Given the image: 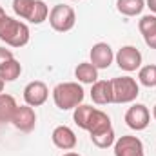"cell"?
I'll use <instances>...</instances> for the list:
<instances>
[{
  "instance_id": "d6986e66",
  "label": "cell",
  "mask_w": 156,
  "mask_h": 156,
  "mask_svg": "<svg viewBox=\"0 0 156 156\" xmlns=\"http://www.w3.org/2000/svg\"><path fill=\"white\" fill-rule=\"evenodd\" d=\"M20 73H22V66H20V62H18L16 58L9 60V62L0 69V76L4 78L5 82H15L16 78L20 76Z\"/></svg>"
},
{
  "instance_id": "3957f363",
  "label": "cell",
  "mask_w": 156,
  "mask_h": 156,
  "mask_svg": "<svg viewBox=\"0 0 156 156\" xmlns=\"http://www.w3.org/2000/svg\"><path fill=\"white\" fill-rule=\"evenodd\" d=\"M113 85V104H131L140 94V85L131 76H118L111 80Z\"/></svg>"
},
{
  "instance_id": "2e32d148",
  "label": "cell",
  "mask_w": 156,
  "mask_h": 156,
  "mask_svg": "<svg viewBox=\"0 0 156 156\" xmlns=\"http://www.w3.org/2000/svg\"><path fill=\"white\" fill-rule=\"evenodd\" d=\"M145 0H116V9L123 16H136L144 11Z\"/></svg>"
},
{
  "instance_id": "9a60e30c",
  "label": "cell",
  "mask_w": 156,
  "mask_h": 156,
  "mask_svg": "<svg viewBox=\"0 0 156 156\" xmlns=\"http://www.w3.org/2000/svg\"><path fill=\"white\" fill-rule=\"evenodd\" d=\"M94 111H96V107H93V105H85V104H80L78 107H75V113H73V120H75V123H76L80 129H85V131H87V127H89V123H91V120H93Z\"/></svg>"
},
{
  "instance_id": "9c48e42d",
  "label": "cell",
  "mask_w": 156,
  "mask_h": 156,
  "mask_svg": "<svg viewBox=\"0 0 156 156\" xmlns=\"http://www.w3.org/2000/svg\"><path fill=\"white\" fill-rule=\"evenodd\" d=\"M11 123L18 131H22V133L33 131L35 125H37V113H35V109L31 105H27V104L26 105H18L16 111H15V115H13Z\"/></svg>"
},
{
  "instance_id": "30bf717a",
  "label": "cell",
  "mask_w": 156,
  "mask_h": 156,
  "mask_svg": "<svg viewBox=\"0 0 156 156\" xmlns=\"http://www.w3.org/2000/svg\"><path fill=\"white\" fill-rule=\"evenodd\" d=\"M89 56H91V64H93L96 69H107V67L113 64V60H115V53H113L111 45L105 44V42L94 44V45L91 47Z\"/></svg>"
},
{
  "instance_id": "44dd1931",
  "label": "cell",
  "mask_w": 156,
  "mask_h": 156,
  "mask_svg": "<svg viewBox=\"0 0 156 156\" xmlns=\"http://www.w3.org/2000/svg\"><path fill=\"white\" fill-rule=\"evenodd\" d=\"M33 5H35V0H13V11L18 18H24L27 20L31 11H33Z\"/></svg>"
},
{
  "instance_id": "7a4b0ae2",
  "label": "cell",
  "mask_w": 156,
  "mask_h": 156,
  "mask_svg": "<svg viewBox=\"0 0 156 156\" xmlns=\"http://www.w3.org/2000/svg\"><path fill=\"white\" fill-rule=\"evenodd\" d=\"M29 27L11 16H4L0 22V40L9 47H24L29 42Z\"/></svg>"
},
{
  "instance_id": "52a82bcc",
  "label": "cell",
  "mask_w": 156,
  "mask_h": 156,
  "mask_svg": "<svg viewBox=\"0 0 156 156\" xmlns=\"http://www.w3.org/2000/svg\"><path fill=\"white\" fill-rule=\"evenodd\" d=\"M49 98V89L44 82L35 80V82H29L26 87H24V100L27 105L31 107H40L47 102Z\"/></svg>"
},
{
  "instance_id": "f1b7e54d",
  "label": "cell",
  "mask_w": 156,
  "mask_h": 156,
  "mask_svg": "<svg viewBox=\"0 0 156 156\" xmlns=\"http://www.w3.org/2000/svg\"><path fill=\"white\" fill-rule=\"evenodd\" d=\"M71 2H76V0H71Z\"/></svg>"
},
{
  "instance_id": "5b68a950",
  "label": "cell",
  "mask_w": 156,
  "mask_h": 156,
  "mask_svg": "<svg viewBox=\"0 0 156 156\" xmlns=\"http://www.w3.org/2000/svg\"><path fill=\"white\" fill-rule=\"evenodd\" d=\"M115 60H116L118 67L125 73H133L142 67V53L134 45H123L122 49H118Z\"/></svg>"
},
{
  "instance_id": "277c9868",
  "label": "cell",
  "mask_w": 156,
  "mask_h": 156,
  "mask_svg": "<svg viewBox=\"0 0 156 156\" xmlns=\"http://www.w3.org/2000/svg\"><path fill=\"white\" fill-rule=\"evenodd\" d=\"M49 24L58 33H67L76 24V13L67 4H56L49 11Z\"/></svg>"
},
{
  "instance_id": "603a6c76",
  "label": "cell",
  "mask_w": 156,
  "mask_h": 156,
  "mask_svg": "<svg viewBox=\"0 0 156 156\" xmlns=\"http://www.w3.org/2000/svg\"><path fill=\"white\" fill-rule=\"evenodd\" d=\"M15 56H13V53H11V49H5V47H0V69L9 62V60H13Z\"/></svg>"
},
{
  "instance_id": "7c38bea8",
  "label": "cell",
  "mask_w": 156,
  "mask_h": 156,
  "mask_svg": "<svg viewBox=\"0 0 156 156\" xmlns=\"http://www.w3.org/2000/svg\"><path fill=\"white\" fill-rule=\"evenodd\" d=\"M91 98L96 105L113 104V85L111 80H96L91 85Z\"/></svg>"
},
{
  "instance_id": "d4e9b609",
  "label": "cell",
  "mask_w": 156,
  "mask_h": 156,
  "mask_svg": "<svg viewBox=\"0 0 156 156\" xmlns=\"http://www.w3.org/2000/svg\"><path fill=\"white\" fill-rule=\"evenodd\" d=\"M4 16H7V15H5V11H4V7L0 5V22H2V18H4Z\"/></svg>"
},
{
  "instance_id": "6da1fadb",
  "label": "cell",
  "mask_w": 156,
  "mask_h": 156,
  "mask_svg": "<svg viewBox=\"0 0 156 156\" xmlns=\"http://www.w3.org/2000/svg\"><path fill=\"white\" fill-rule=\"evenodd\" d=\"M83 87L78 82H62L53 89L55 105L62 111H71L83 102Z\"/></svg>"
},
{
  "instance_id": "e0dca14e",
  "label": "cell",
  "mask_w": 156,
  "mask_h": 156,
  "mask_svg": "<svg viewBox=\"0 0 156 156\" xmlns=\"http://www.w3.org/2000/svg\"><path fill=\"white\" fill-rule=\"evenodd\" d=\"M91 142L98 147V149H107L111 145H115V129L109 127L102 133H96V134H91Z\"/></svg>"
},
{
  "instance_id": "ffe728a7",
  "label": "cell",
  "mask_w": 156,
  "mask_h": 156,
  "mask_svg": "<svg viewBox=\"0 0 156 156\" xmlns=\"http://www.w3.org/2000/svg\"><path fill=\"white\" fill-rule=\"evenodd\" d=\"M138 80L145 87H156V64H149V66L140 67Z\"/></svg>"
},
{
  "instance_id": "484cf974",
  "label": "cell",
  "mask_w": 156,
  "mask_h": 156,
  "mask_svg": "<svg viewBox=\"0 0 156 156\" xmlns=\"http://www.w3.org/2000/svg\"><path fill=\"white\" fill-rule=\"evenodd\" d=\"M4 83H5V80H4V78L0 76V93L4 91Z\"/></svg>"
},
{
  "instance_id": "ba28073f",
  "label": "cell",
  "mask_w": 156,
  "mask_h": 156,
  "mask_svg": "<svg viewBox=\"0 0 156 156\" xmlns=\"http://www.w3.org/2000/svg\"><path fill=\"white\" fill-rule=\"evenodd\" d=\"M115 156H145L144 144L136 136H120L115 142Z\"/></svg>"
},
{
  "instance_id": "ac0fdd59",
  "label": "cell",
  "mask_w": 156,
  "mask_h": 156,
  "mask_svg": "<svg viewBox=\"0 0 156 156\" xmlns=\"http://www.w3.org/2000/svg\"><path fill=\"white\" fill-rule=\"evenodd\" d=\"M47 16H49V7H47V4L44 2V0H35V5H33V11H31V15H29V18H27V22H31V24H42L44 20H47Z\"/></svg>"
},
{
  "instance_id": "5bb4252c",
  "label": "cell",
  "mask_w": 156,
  "mask_h": 156,
  "mask_svg": "<svg viewBox=\"0 0 156 156\" xmlns=\"http://www.w3.org/2000/svg\"><path fill=\"white\" fill-rule=\"evenodd\" d=\"M16 107H18V104H16V100L11 94L0 93V122L2 123L13 120V115H15Z\"/></svg>"
},
{
  "instance_id": "4316f807",
  "label": "cell",
  "mask_w": 156,
  "mask_h": 156,
  "mask_svg": "<svg viewBox=\"0 0 156 156\" xmlns=\"http://www.w3.org/2000/svg\"><path fill=\"white\" fill-rule=\"evenodd\" d=\"M64 156H80V154H78V153H66Z\"/></svg>"
},
{
  "instance_id": "8fae6325",
  "label": "cell",
  "mask_w": 156,
  "mask_h": 156,
  "mask_svg": "<svg viewBox=\"0 0 156 156\" xmlns=\"http://www.w3.org/2000/svg\"><path fill=\"white\" fill-rule=\"evenodd\" d=\"M51 138H53V144H55L58 149H62V151H73V149L76 147V134H75V131H73L71 127H67V125H58V127H55Z\"/></svg>"
},
{
  "instance_id": "cb8c5ba5",
  "label": "cell",
  "mask_w": 156,
  "mask_h": 156,
  "mask_svg": "<svg viewBox=\"0 0 156 156\" xmlns=\"http://www.w3.org/2000/svg\"><path fill=\"white\" fill-rule=\"evenodd\" d=\"M145 4H147V7L151 9V13H154L156 15V0H147Z\"/></svg>"
},
{
  "instance_id": "8992f818",
  "label": "cell",
  "mask_w": 156,
  "mask_h": 156,
  "mask_svg": "<svg viewBox=\"0 0 156 156\" xmlns=\"http://www.w3.org/2000/svg\"><path fill=\"white\" fill-rule=\"evenodd\" d=\"M149 122H151V113H149V109L144 104H134L125 113V123L133 131H144V129H147Z\"/></svg>"
},
{
  "instance_id": "7402d4cb",
  "label": "cell",
  "mask_w": 156,
  "mask_h": 156,
  "mask_svg": "<svg viewBox=\"0 0 156 156\" xmlns=\"http://www.w3.org/2000/svg\"><path fill=\"white\" fill-rule=\"evenodd\" d=\"M142 37H144V42H145L147 47L156 49V27L154 29H151V31H147V33H144Z\"/></svg>"
},
{
  "instance_id": "4fadbf2b",
  "label": "cell",
  "mask_w": 156,
  "mask_h": 156,
  "mask_svg": "<svg viewBox=\"0 0 156 156\" xmlns=\"http://www.w3.org/2000/svg\"><path fill=\"white\" fill-rule=\"evenodd\" d=\"M75 76L80 83H94L98 80V69L91 64V62H82L78 64L75 69Z\"/></svg>"
},
{
  "instance_id": "83f0119b",
  "label": "cell",
  "mask_w": 156,
  "mask_h": 156,
  "mask_svg": "<svg viewBox=\"0 0 156 156\" xmlns=\"http://www.w3.org/2000/svg\"><path fill=\"white\" fill-rule=\"evenodd\" d=\"M153 116H154V120H156V105H154V109H153Z\"/></svg>"
}]
</instances>
